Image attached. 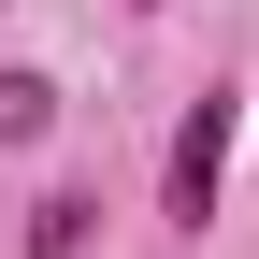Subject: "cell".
Returning a JSON list of instances; mask_svg holds the SVG:
<instances>
[{
	"label": "cell",
	"instance_id": "6da1fadb",
	"mask_svg": "<svg viewBox=\"0 0 259 259\" xmlns=\"http://www.w3.org/2000/svg\"><path fill=\"white\" fill-rule=\"evenodd\" d=\"M216 173H231V87H202V101H187V130H173V173H158V202H173L187 231H202V216H216Z\"/></svg>",
	"mask_w": 259,
	"mask_h": 259
},
{
	"label": "cell",
	"instance_id": "7a4b0ae2",
	"mask_svg": "<svg viewBox=\"0 0 259 259\" xmlns=\"http://www.w3.org/2000/svg\"><path fill=\"white\" fill-rule=\"evenodd\" d=\"M87 231H101L87 187H44V202H29V259H87Z\"/></svg>",
	"mask_w": 259,
	"mask_h": 259
},
{
	"label": "cell",
	"instance_id": "3957f363",
	"mask_svg": "<svg viewBox=\"0 0 259 259\" xmlns=\"http://www.w3.org/2000/svg\"><path fill=\"white\" fill-rule=\"evenodd\" d=\"M44 130H58V87L44 72H0V144H44Z\"/></svg>",
	"mask_w": 259,
	"mask_h": 259
}]
</instances>
